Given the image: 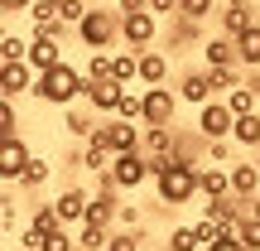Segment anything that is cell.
Returning a JSON list of instances; mask_svg holds the SVG:
<instances>
[{"mask_svg": "<svg viewBox=\"0 0 260 251\" xmlns=\"http://www.w3.org/2000/svg\"><path fill=\"white\" fill-rule=\"evenodd\" d=\"M198 169L203 164H188L178 155H164V159H149V174H154V193L164 208H183L193 203L203 188H198Z\"/></svg>", "mask_w": 260, "mask_h": 251, "instance_id": "cell-1", "label": "cell"}, {"mask_svg": "<svg viewBox=\"0 0 260 251\" xmlns=\"http://www.w3.org/2000/svg\"><path fill=\"white\" fill-rule=\"evenodd\" d=\"M236 130V111L222 102V97H212L207 106H198V135L203 140H232Z\"/></svg>", "mask_w": 260, "mask_h": 251, "instance_id": "cell-6", "label": "cell"}, {"mask_svg": "<svg viewBox=\"0 0 260 251\" xmlns=\"http://www.w3.org/2000/svg\"><path fill=\"white\" fill-rule=\"evenodd\" d=\"M251 217H260V193H255V198H251Z\"/></svg>", "mask_w": 260, "mask_h": 251, "instance_id": "cell-45", "label": "cell"}, {"mask_svg": "<svg viewBox=\"0 0 260 251\" xmlns=\"http://www.w3.org/2000/svg\"><path fill=\"white\" fill-rule=\"evenodd\" d=\"M203 68H241L236 39H226V34H212V39H203Z\"/></svg>", "mask_w": 260, "mask_h": 251, "instance_id": "cell-13", "label": "cell"}, {"mask_svg": "<svg viewBox=\"0 0 260 251\" xmlns=\"http://www.w3.org/2000/svg\"><path fill=\"white\" fill-rule=\"evenodd\" d=\"M236 53H241V68H246V73H255V68H260V19L236 39Z\"/></svg>", "mask_w": 260, "mask_h": 251, "instance_id": "cell-22", "label": "cell"}, {"mask_svg": "<svg viewBox=\"0 0 260 251\" xmlns=\"http://www.w3.org/2000/svg\"><path fill=\"white\" fill-rule=\"evenodd\" d=\"M178 15L183 19H207V15H222L217 0H178Z\"/></svg>", "mask_w": 260, "mask_h": 251, "instance_id": "cell-32", "label": "cell"}, {"mask_svg": "<svg viewBox=\"0 0 260 251\" xmlns=\"http://www.w3.org/2000/svg\"><path fill=\"white\" fill-rule=\"evenodd\" d=\"M77 39L87 44V53H102V48H111L116 39H121V10H102V5H92V15L77 24Z\"/></svg>", "mask_w": 260, "mask_h": 251, "instance_id": "cell-3", "label": "cell"}, {"mask_svg": "<svg viewBox=\"0 0 260 251\" xmlns=\"http://www.w3.org/2000/svg\"><path fill=\"white\" fill-rule=\"evenodd\" d=\"M232 169V193L236 198H255L260 193V164L255 159H241V164H226Z\"/></svg>", "mask_w": 260, "mask_h": 251, "instance_id": "cell-18", "label": "cell"}, {"mask_svg": "<svg viewBox=\"0 0 260 251\" xmlns=\"http://www.w3.org/2000/svg\"><path fill=\"white\" fill-rule=\"evenodd\" d=\"M121 39L130 44V53H145V48L159 39V15H154L149 5H140V10H121Z\"/></svg>", "mask_w": 260, "mask_h": 251, "instance_id": "cell-4", "label": "cell"}, {"mask_svg": "<svg viewBox=\"0 0 260 251\" xmlns=\"http://www.w3.org/2000/svg\"><path fill=\"white\" fill-rule=\"evenodd\" d=\"M63 15V0H34V10H29V19L34 24H48V19Z\"/></svg>", "mask_w": 260, "mask_h": 251, "instance_id": "cell-35", "label": "cell"}, {"mask_svg": "<svg viewBox=\"0 0 260 251\" xmlns=\"http://www.w3.org/2000/svg\"><path fill=\"white\" fill-rule=\"evenodd\" d=\"M106 174H111V184L121 188V193H135L145 179H154V174H149V155H145V150H135V155H116Z\"/></svg>", "mask_w": 260, "mask_h": 251, "instance_id": "cell-7", "label": "cell"}, {"mask_svg": "<svg viewBox=\"0 0 260 251\" xmlns=\"http://www.w3.org/2000/svg\"><path fill=\"white\" fill-rule=\"evenodd\" d=\"M106 251H145V232H130V227H116Z\"/></svg>", "mask_w": 260, "mask_h": 251, "instance_id": "cell-30", "label": "cell"}, {"mask_svg": "<svg viewBox=\"0 0 260 251\" xmlns=\"http://www.w3.org/2000/svg\"><path fill=\"white\" fill-rule=\"evenodd\" d=\"M178 87H145V121L140 126H174V116H178Z\"/></svg>", "mask_w": 260, "mask_h": 251, "instance_id": "cell-8", "label": "cell"}, {"mask_svg": "<svg viewBox=\"0 0 260 251\" xmlns=\"http://www.w3.org/2000/svg\"><path fill=\"white\" fill-rule=\"evenodd\" d=\"M174 145H178V135H174V126H145V155L149 159H164V155H174Z\"/></svg>", "mask_w": 260, "mask_h": 251, "instance_id": "cell-20", "label": "cell"}, {"mask_svg": "<svg viewBox=\"0 0 260 251\" xmlns=\"http://www.w3.org/2000/svg\"><path fill=\"white\" fill-rule=\"evenodd\" d=\"M121 97H125V82H92V77H87V97L82 102L92 106V111H102V116H116V106H121Z\"/></svg>", "mask_w": 260, "mask_h": 251, "instance_id": "cell-11", "label": "cell"}, {"mask_svg": "<svg viewBox=\"0 0 260 251\" xmlns=\"http://www.w3.org/2000/svg\"><path fill=\"white\" fill-rule=\"evenodd\" d=\"M34 82H39V73L29 63H0V97H24V92H34Z\"/></svg>", "mask_w": 260, "mask_h": 251, "instance_id": "cell-10", "label": "cell"}, {"mask_svg": "<svg viewBox=\"0 0 260 251\" xmlns=\"http://www.w3.org/2000/svg\"><path fill=\"white\" fill-rule=\"evenodd\" d=\"M207 251H251V246L241 237H217V242H207Z\"/></svg>", "mask_w": 260, "mask_h": 251, "instance_id": "cell-41", "label": "cell"}, {"mask_svg": "<svg viewBox=\"0 0 260 251\" xmlns=\"http://www.w3.org/2000/svg\"><path fill=\"white\" fill-rule=\"evenodd\" d=\"M149 10L154 15H178V0H149Z\"/></svg>", "mask_w": 260, "mask_h": 251, "instance_id": "cell-43", "label": "cell"}, {"mask_svg": "<svg viewBox=\"0 0 260 251\" xmlns=\"http://www.w3.org/2000/svg\"><path fill=\"white\" fill-rule=\"evenodd\" d=\"M198 188H203V198H226L232 193V169H222V164L198 169Z\"/></svg>", "mask_w": 260, "mask_h": 251, "instance_id": "cell-19", "label": "cell"}, {"mask_svg": "<svg viewBox=\"0 0 260 251\" xmlns=\"http://www.w3.org/2000/svg\"><path fill=\"white\" fill-rule=\"evenodd\" d=\"M63 126H68V135H73V140H82V145H87L102 121H92V111H82V106H68V121Z\"/></svg>", "mask_w": 260, "mask_h": 251, "instance_id": "cell-23", "label": "cell"}, {"mask_svg": "<svg viewBox=\"0 0 260 251\" xmlns=\"http://www.w3.org/2000/svg\"><path fill=\"white\" fill-rule=\"evenodd\" d=\"M92 145H106L111 155H135L140 145H145V130L140 126H130V121H121V116H106L102 126H96V135H92Z\"/></svg>", "mask_w": 260, "mask_h": 251, "instance_id": "cell-5", "label": "cell"}, {"mask_svg": "<svg viewBox=\"0 0 260 251\" xmlns=\"http://www.w3.org/2000/svg\"><path fill=\"white\" fill-rule=\"evenodd\" d=\"M106 242H111V227H92V222L77 227V246L82 251H106Z\"/></svg>", "mask_w": 260, "mask_h": 251, "instance_id": "cell-28", "label": "cell"}, {"mask_svg": "<svg viewBox=\"0 0 260 251\" xmlns=\"http://www.w3.org/2000/svg\"><path fill=\"white\" fill-rule=\"evenodd\" d=\"M29 159H34V155H29V145L19 135H5V140H0V179H5V188L19 184V174L29 169Z\"/></svg>", "mask_w": 260, "mask_h": 251, "instance_id": "cell-9", "label": "cell"}, {"mask_svg": "<svg viewBox=\"0 0 260 251\" xmlns=\"http://www.w3.org/2000/svg\"><path fill=\"white\" fill-rule=\"evenodd\" d=\"M207 159L212 164H226L232 159V140H207Z\"/></svg>", "mask_w": 260, "mask_h": 251, "instance_id": "cell-39", "label": "cell"}, {"mask_svg": "<svg viewBox=\"0 0 260 251\" xmlns=\"http://www.w3.org/2000/svg\"><path fill=\"white\" fill-rule=\"evenodd\" d=\"M39 251H77V237H68V227H53V232H44Z\"/></svg>", "mask_w": 260, "mask_h": 251, "instance_id": "cell-33", "label": "cell"}, {"mask_svg": "<svg viewBox=\"0 0 260 251\" xmlns=\"http://www.w3.org/2000/svg\"><path fill=\"white\" fill-rule=\"evenodd\" d=\"M140 5H149V0H121L116 10H140Z\"/></svg>", "mask_w": 260, "mask_h": 251, "instance_id": "cell-44", "label": "cell"}, {"mask_svg": "<svg viewBox=\"0 0 260 251\" xmlns=\"http://www.w3.org/2000/svg\"><path fill=\"white\" fill-rule=\"evenodd\" d=\"M246 68H207V77H212V92L217 97H226V92H232V87H241L246 82Z\"/></svg>", "mask_w": 260, "mask_h": 251, "instance_id": "cell-26", "label": "cell"}, {"mask_svg": "<svg viewBox=\"0 0 260 251\" xmlns=\"http://www.w3.org/2000/svg\"><path fill=\"white\" fill-rule=\"evenodd\" d=\"M34 73H48V68H58L63 63V48H58V39H44V34H34L29 39V58H24Z\"/></svg>", "mask_w": 260, "mask_h": 251, "instance_id": "cell-15", "label": "cell"}, {"mask_svg": "<svg viewBox=\"0 0 260 251\" xmlns=\"http://www.w3.org/2000/svg\"><path fill=\"white\" fill-rule=\"evenodd\" d=\"M15 10H34V0H0V15H15Z\"/></svg>", "mask_w": 260, "mask_h": 251, "instance_id": "cell-42", "label": "cell"}, {"mask_svg": "<svg viewBox=\"0 0 260 251\" xmlns=\"http://www.w3.org/2000/svg\"><path fill=\"white\" fill-rule=\"evenodd\" d=\"M53 208H58V217H63V227H68V222L82 227V222H87V208H92V193L73 184V188H63V193L53 198Z\"/></svg>", "mask_w": 260, "mask_h": 251, "instance_id": "cell-12", "label": "cell"}, {"mask_svg": "<svg viewBox=\"0 0 260 251\" xmlns=\"http://www.w3.org/2000/svg\"><path fill=\"white\" fill-rule=\"evenodd\" d=\"M222 102L232 106L236 116H255V111H260V92H255L251 82H241V87H232V92H226Z\"/></svg>", "mask_w": 260, "mask_h": 251, "instance_id": "cell-21", "label": "cell"}, {"mask_svg": "<svg viewBox=\"0 0 260 251\" xmlns=\"http://www.w3.org/2000/svg\"><path fill=\"white\" fill-rule=\"evenodd\" d=\"M140 82L145 87H164L169 82V53L164 48H145L140 53Z\"/></svg>", "mask_w": 260, "mask_h": 251, "instance_id": "cell-17", "label": "cell"}, {"mask_svg": "<svg viewBox=\"0 0 260 251\" xmlns=\"http://www.w3.org/2000/svg\"><path fill=\"white\" fill-rule=\"evenodd\" d=\"M87 15H92V5H87V0H63V15H58V19H63V24H82V19Z\"/></svg>", "mask_w": 260, "mask_h": 251, "instance_id": "cell-36", "label": "cell"}, {"mask_svg": "<svg viewBox=\"0 0 260 251\" xmlns=\"http://www.w3.org/2000/svg\"><path fill=\"white\" fill-rule=\"evenodd\" d=\"M169 251H207L203 237H198V222L193 227H174V232H169Z\"/></svg>", "mask_w": 260, "mask_h": 251, "instance_id": "cell-29", "label": "cell"}, {"mask_svg": "<svg viewBox=\"0 0 260 251\" xmlns=\"http://www.w3.org/2000/svg\"><path fill=\"white\" fill-rule=\"evenodd\" d=\"M116 227H130V232H140V227H145L140 208H135V203H121V222H116Z\"/></svg>", "mask_w": 260, "mask_h": 251, "instance_id": "cell-38", "label": "cell"}, {"mask_svg": "<svg viewBox=\"0 0 260 251\" xmlns=\"http://www.w3.org/2000/svg\"><path fill=\"white\" fill-rule=\"evenodd\" d=\"M178 97H183V102H193V106H207L212 102V77H207V68H193V73H183L178 77Z\"/></svg>", "mask_w": 260, "mask_h": 251, "instance_id": "cell-14", "label": "cell"}, {"mask_svg": "<svg viewBox=\"0 0 260 251\" xmlns=\"http://www.w3.org/2000/svg\"><path fill=\"white\" fill-rule=\"evenodd\" d=\"M232 140H236L241 150H260V111H255V116H236Z\"/></svg>", "mask_w": 260, "mask_h": 251, "instance_id": "cell-25", "label": "cell"}, {"mask_svg": "<svg viewBox=\"0 0 260 251\" xmlns=\"http://www.w3.org/2000/svg\"><path fill=\"white\" fill-rule=\"evenodd\" d=\"M217 19H222V34H226V39H241L246 29L255 24V10H251V0H232Z\"/></svg>", "mask_w": 260, "mask_h": 251, "instance_id": "cell-16", "label": "cell"}, {"mask_svg": "<svg viewBox=\"0 0 260 251\" xmlns=\"http://www.w3.org/2000/svg\"><path fill=\"white\" fill-rule=\"evenodd\" d=\"M29 227H39V232H53V227H63V217H58V208H53V203H44V208H34Z\"/></svg>", "mask_w": 260, "mask_h": 251, "instance_id": "cell-34", "label": "cell"}, {"mask_svg": "<svg viewBox=\"0 0 260 251\" xmlns=\"http://www.w3.org/2000/svg\"><path fill=\"white\" fill-rule=\"evenodd\" d=\"M24 58H29V39H19V34L0 39V63H24Z\"/></svg>", "mask_w": 260, "mask_h": 251, "instance_id": "cell-31", "label": "cell"}, {"mask_svg": "<svg viewBox=\"0 0 260 251\" xmlns=\"http://www.w3.org/2000/svg\"><path fill=\"white\" fill-rule=\"evenodd\" d=\"M48 174H53V159H29V169H24V174H19V188H44L48 184Z\"/></svg>", "mask_w": 260, "mask_h": 251, "instance_id": "cell-27", "label": "cell"}, {"mask_svg": "<svg viewBox=\"0 0 260 251\" xmlns=\"http://www.w3.org/2000/svg\"><path fill=\"white\" fill-rule=\"evenodd\" d=\"M34 97L44 106H77L87 97V73H77L73 63H58V68H48V73H39V82H34Z\"/></svg>", "mask_w": 260, "mask_h": 251, "instance_id": "cell-2", "label": "cell"}, {"mask_svg": "<svg viewBox=\"0 0 260 251\" xmlns=\"http://www.w3.org/2000/svg\"><path fill=\"white\" fill-rule=\"evenodd\" d=\"M111 150H106V145H92V140H87V145H82V155H77V164H82L87 169V174H106V169H111Z\"/></svg>", "mask_w": 260, "mask_h": 251, "instance_id": "cell-24", "label": "cell"}, {"mask_svg": "<svg viewBox=\"0 0 260 251\" xmlns=\"http://www.w3.org/2000/svg\"><path fill=\"white\" fill-rule=\"evenodd\" d=\"M15 102H10V97H0V140H5V135H15Z\"/></svg>", "mask_w": 260, "mask_h": 251, "instance_id": "cell-37", "label": "cell"}, {"mask_svg": "<svg viewBox=\"0 0 260 251\" xmlns=\"http://www.w3.org/2000/svg\"><path fill=\"white\" fill-rule=\"evenodd\" d=\"M255 164H260V150H255Z\"/></svg>", "mask_w": 260, "mask_h": 251, "instance_id": "cell-46", "label": "cell"}, {"mask_svg": "<svg viewBox=\"0 0 260 251\" xmlns=\"http://www.w3.org/2000/svg\"><path fill=\"white\" fill-rule=\"evenodd\" d=\"M77 251H82V246H77Z\"/></svg>", "mask_w": 260, "mask_h": 251, "instance_id": "cell-47", "label": "cell"}, {"mask_svg": "<svg viewBox=\"0 0 260 251\" xmlns=\"http://www.w3.org/2000/svg\"><path fill=\"white\" fill-rule=\"evenodd\" d=\"M241 242L251 251H260V217H246V222H241Z\"/></svg>", "mask_w": 260, "mask_h": 251, "instance_id": "cell-40", "label": "cell"}]
</instances>
